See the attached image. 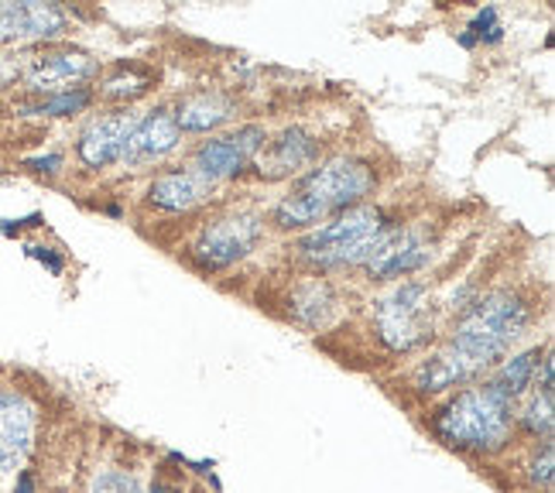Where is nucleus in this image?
I'll list each match as a JSON object with an SVG mask.
<instances>
[{
	"label": "nucleus",
	"instance_id": "obj_16",
	"mask_svg": "<svg viewBox=\"0 0 555 493\" xmlns=\"http://www.w3.org/2000/svg\"><path fill=\"white\" fill-rule=\"evenodd\" d=\"M206 185L192 176L189 168H179V171H162V176L152 182L147 189V199L158 209H168V212H179V209H189L203 199Z\"/></svg>",
	"mask_w": 555,
	"mask_h": 493
},
{
	"label": "nucleus",
	"instance_id": "obj_14",
	"mask_svg": "<svg viewBox=\"0 0 555 493\" xmlns=\"http://www.w3.org/2000/svg\"><path fill=\"white\" fill-rule=\"evenodd\" d=\"M138 124V114L134 111H117V114H103V117H93L87 124V131L79 134V161L87 168H106L120 161V152H124V141L127 134L134 131Z\"/></svg>",
	"mask_w": 555,
	"mask_h": 493
},
{
	"label": "nucleus",
	"instance_id": "obj_29",
	"mask_svg": "<svg viewBox=\"0 0 555 493\" xmlns=\"http://www.w3.org/2000/svg\"><path fill=\"white\" fill-rule=\"evenodd\" d=\"M14 493H35V480H31L28 473H21V480H17V486H14Z\"/></svg>",
	"mask_w": 555,
	"mask_h": 493
},
{
	"label": "nucleus",
	"instance_id": "obj_12",
	"mask_svg": "<svg viewBox=\"0 0 555 493\" xmlns=\"http://www.w3.org/2000/svg\"><path fill=\"white\" fill-rule=\"evenodd\" d=\"M66 31V14L55 4H41V0H0V46L11 41H41L59 38Z\"/></svg>",
	"mask_w": 555,
	"mask_h": 493
},
{
	"label": "nucleus",
	"instance_id": "obj_15",
	"mask_svg": "<svg viewBox=\"0 0 555 493\" xmlns=\"http://www.w3.org/2000/svg\"><path fill=\"white\" fill-rule=\"evenodd\" d=\"M182 134H206L217 131L233 117V100L220 96V93H196L185 103H179V111L172 114Z\"/></svg>",
	"mask_w": 555,
	"mask_h": 493
},
{
	"label": "nucleus",
	"instance_id": "obj_18",
	"mask_svg": "<svg viewBox=\"0 0 555 493\" xmlns=\"http://www.w3.org/2000/svg\"><path fill=\"white\" fill-rule=\"evenodd\" d=\"M535 377H539V350H528V353L507 356L501 363V371L490 377V380H494L511 401H518L531 388V380H535Z\"/></svg>",
	"mask_w": 555,
	"mask_h": 493
},
{
	"label": "nucleus",
	"instance_id": "obj_2",
	"mask_svg": "<svg viewBox=\"0 0 555 493\" xmlns=\"http://www.w3.org/2000/svg\"><path fill=\"white\" fill-rule=\"evenodd\" d=\"M528 323H531V309L521 295L490 291V295L477 298V302L460 315L453 339L446 350L456 353L466 367L483 374L490 363L501 360L511 347H515L521 333L528 329Z\"/></svg>",
	"mask_w": 555,
	"mask_h": 493
},
{
	"label": "nucleus",
	"instance_id": "obj_21",
	"mask_svg": "<svg viewBox=\"0 0 555 493\" xmlns=\"http://www.w3.org/2000/svg\"><path fill=\"white\" fill-rule=\"evenodd\" d=\"M469 35H460V46L463 49H474L477 41H483V46H498V41L504 38V28H501V21H498V11L494 8H483L477 17H474V25L466 28Z\"/></svg>",
	"mask_w": 555,
	"mask_h": 493
},
{
	"label": "nucleus",
	"instance_id": "obj_10",
	"mask_svg": "<svg viewBox=\"0 0 555 493\" xmlns=\"http://www.w3.org/2000/svg\"><path fill=\"white\" fill-rule=\"evenodd\" d=\"M179 144H182V131H179L176 117L168 111H152V114L138 117L134 131L127 134L120 161L131 168H147V165H158L162 158L172 155Z\"/></svg>",
	"mask_w": 555,
	"mask_h": 493
},
{
	"label": "nucleus",
	"instance_id": "obj_22",
	"mask_svg": "<svg viewBox=\"0 0 555 493\" xmlns=\"http://www.w3.org/2000/svg\"><path fill=\"white\" fill-rule=\"evenodd\" d=\"M90 493H141L134 477L120 473V469H103V473L93 480Z\"/></svg>",
	"mask_w": 555,
	"mask_h": 493
},
{
	"label": "nucleus",
	"instance_id": "obj_7",
	"mask_svg": "<svg viewBox=\"0 0 555 493\" xmlns=\"http://www.w3.org/2000/svg\"><path fill=\"white\" fill-rule=\"evenodd\" d=\"M264 141H268L264 127H258V124L237 127L233 134H223V138H212V141L199 144L196 155H192V161H189V171L209 189V185H217L230 176H237L241 168H247L254 161V155L261 152Z\"/></svg>",
	"mask_w": 555,
	"mask_h": 493
},
{
	"label": "nucleus",
	"instance_id": "obj_8",
	"mask_svg": "<svg viewBox=\"0 0 555 493\" xmlns=\"http://www.w3.org/2000/svg\"><path fill=\"white\" fill-rule=\"evenodd\" d=\"M96 59L87 52H41L31 55L25 66H21V79H25L28 90L35 93H66V90H79V82H87L90 76H96Z\"/></svg>",
	"mask_w": 555,
	"mask_h": 493
},
{
	"label": "nucleus",
	"instance_id": "obj_5",
	"mask_svg": "<svg viewBox=\"0 0 555 493\" xmlns=\"http://www.w3.org/2000/svg\"><path fill=\"white\" fill-rule=\"evenodd\" d=\"M377 336L395 353H412L433 339V295L422 282H401L374 302Z\"/></svg>",
	"mask_w": 555,
	"mask_h": 493
},
{
	"label": "nucleus",
	"instance_id": "obj_9",
	"mask_svg": "<svg viewBox=\"0 0 555 493\" xmlns=\"http://www.w3.org/2000/svg\"><path fill=\"white\" fill-rule=\"evenodd\" d=\"M433 257V244L422 237L418 230H401V226H391L384 237L377 241V247L367 254V274L374 277H409L415 271H422L429 264Z\"/></svg>",
	"mask_w": 555,
	"mask_h": 493
},
{
	"label": "nucleus",
	"instance_id": "obj_26",
	"mask_svg": "<svg viewBox=\"0 0 555 493\" xmlns=\"http://www.w3.org/2000/svg\"><path fill=\"white\" fill-rule=\"evenodd\" d=\"M38 223H41L38 212H31V217H25V220H0V233H4V237H17L21 230L38 226Z\"/></svg>",
	"mask_w": 555,
	"mask_h": 493
},
{
	"label": "nucleus",
	"instance_id": "obj_13",
	"mask_svg": "<svg viewBox=\"0 0 555 493\" xmlns=\"http://www.w3.org/2000/svg\"><path fill=\"white\" fill-rule=\"evenodd\" d=\"M319 158V141L302 131V127H288L274 141H264L261 152L254 155V168L261 179H288L298 176L302 168H309Z\"/></svg>",
	"mask_w": 555,
	"mask_h": 493
},
{
	"label": "nucleus",
	"instance_id": "obj_23",
	"mask_svg": "<svg viewBox=\"0 0 555 493\" xmlns=\"http://www.w3.org/2000/svg\"><path fill=\"white\" fill-rule=\"evenodd\" d=\"M552 466H555V445L548 439L542 445V453L531 459V483L542 486V490H552Z\"/></svg>",
	"mask_w": 555,
	"mask_h": 493
},
{
	"label": "nucleus",
	"instance_id": "obj_27",
	"mask_svg": "<svg viewBox=\"0 0 555 493\" xmlns=\"http://www.w3.org/2000/svg\"><path fill=\"white\" fill-rule=\"evenodd\" d=\"M17 76H21V62L14 55H0V90L11 86Z\"/></svg>",
	"mask_w": 555,
	"mask_h": 493
},
{
	"label": "nucleus",
	"instance_id": "obj_30",
	"mask_svg": "<svg viewBox=\"0 0 555 493\" xmlns=\"http://www.w3.org/2000/svg\"><path fill=\"white\" fill-rule=\"evenodd\" d=\"M4 483H8V477H4V473H0V493H4Z\"/></svg>",
	"mask_w": 555,
	"mask_h": 493
},
{
	"label": "nucleus",
	"instance_id": "obj_11",
	"mask_svg": "<svg viewBox=\"0 0 555 493\" xmlns=\"http://www.w3.org/2000/svg\"><path fill=\"white\" fill-rule=\"evenodd\" d=\"M35 445V408L28 398L0 391V473L11 477L25 466Z\"/></svg>",
	"mask_w": 555,
	"mask_h": 493
},
{
	"label": "nucleus",
	"instance_id": "obj_19",
	"mask_svg": "<svg viewBox=\"0 0 555 493\" xmlns=\"http://www.w3.org/2000/svg\"><path fill=\"white\" fill-rule=\"evenodd\" d=\"M93 100V93L87 86H79V90H66V93H52V96H41L35 103H25L21 111L31 114V117H73L79 111H87Z\"/></svg>",
	"mask_w": 555,
	"mask_h": 493
},
{
	"label": "nucleus",
	"instance_id": "obj_6",
	"mask_svg": "<svg viewBox=\"0 0 555 493\" xmlns=\"http://www.w3.org/2000/svg\"><path fill=\"white\" fill-rule=\"evenodd\" d=\"M261 237H264V226L258 217H244V212H237V217H220L203 226L196 244H192V261L206 271L230 268L258 247Z\"/></svg>",
	"mask_w": 555,
	"mask_h": 493
},
{
	"label": "nucleus",
	"instance_id": "obj_1",
	"mask_svg": "<svg viewBox=\"0 0 555 493\" xmlns=\"http://www.w3.org/2000/svg\"><path fill=\"white\" fill-rule=\"evenodd\" d=\"M374 171L360 158H330L298 182L292 196L274 206V223L282 230H298L323 223L326 217L353 209L374 189Z\"/></svg>",
	"mask_w": 555,
	"mask_h": 493
},
{
	"label": "nucleus",
	"instance_id": "obj_17",
	"mask_svg": "<svg viewBox=\"0 0 555 493\" xmlns=\"http://www.w3.org/2000/svg\"><path fill=\"white\" fill-rule=\"evenodd\" d=\"M474 377H480L474 367H466V363L456 353L442 350V353L425 360L422 367L415 371V388L433 394V391H450V388H456V384H466V380H474Z\"/></svg>",
	"mask_w": 555,
	"mask_h": 493
},
{
	"label": "nucleus",
	"instance_id": "obj_28",
	"mask_svg": "<svg viewBox=\"0 0 555 493\" xmlns=\"http://www.w3.org/2000/svg\"><path fill=\"white\" fill-rule=\"evenodd\" d=\"M31 171H59L62 168V155H41V158H28L25 161Z\"/></svg>",
	"mask_w": 555,
	"mask_h": 493
},
{
	"label": "nucleus",
	"instance_id": "obj_20",
	"mask_svg": "<svg viewBox=\"0 0 555 493\" xmlns=\"http://www.w3.org/2000/svg\"><path fill=\"white\" fill-rule=\"evenodd\" d=\"M552 394L555 391H535V398L528 401V408H525V415H521V425L528 428L531 436H542L545 442L552 439V425H555V418H552Z\"/></svg>",
	"mask_w": 555,
	"mask_h": 493
},
{
	"label": "nucleus",
	"instance_id": "obj_3",
	"mask_svg": "<svg viewBox=\"0 0 555 493\" xmlns=\"http://www.w3.org/2000/svg\"><path fill=\"white\" fill-rule=\"evenodd\" d=\"M511 425H515V401L494 380H483L442 404L433 418V432L453 449L490 453L507 442Z\"/></svg>",
	"mask_w": 555,
	"mask_h": 493
},
{
	"label": "nucleus",
	"instance_id": "obj_24",
	"mask_svg": "<svg viewBox=\"0 0 555 493\" xmlns=\"http://www.w3.org/2000/svg\"><path fill=\"white\" fill-rule=\"evenodd\" d=\"M147 90V79H134V76H117L106 82V96H117V100H134Z\"/></svg>",
	"mask_w": 555,
	"mask_h": 493
},
{
	"label": "nucleus",
	"instance_id": "obj_25",
	"mask_svg": "<svg viewBox=\"0 0 555 493\" xmlns=\"http://www.w3.org/2000/svg\"><path fill=\"white\" fill-rule=\"evenodd\" d=\"M25 250H28V257H35V261L46 264L52 274H62V257L52 247H25Z\"/></svg>",
	"mask_w": 555,
	"mask_h": 493
},
{
	"label": "nucleus",
	"instance_id": "obj_4",
	"mask_svg": "<svg viewBox=\"0 0 555 493\" xmlns=\"http://www.w3.org/2000/svg\"><path fill=\"white\" fill-rule=\"evenodd\" d=\"M391 230L377 206H353L347 212H336L330 223L312 230L309 237L298 241L302 257H309L319 268H347L364 264L377 241Z\"/></svg>",
	"mask_w": 555,
	"mask_h": 493
}]
</instances>
